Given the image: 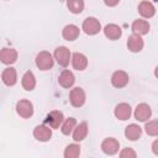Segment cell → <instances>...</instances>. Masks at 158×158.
I'll return each instance as SVG.
<instances>
[{"mask_svg": "<svg viewBox=\"0 0 158 158\" xmlns=\"http://www.w3.org/2000/svg\"><path fill=\"white\" fill-rule=\"evenodd\" d=\"M36 65L41 70H48L53 67V57L49 52L42 51L36 56Z\"/></svg>", "mask_w": 158, "mask_h": 158, "instance_id": "1", "label": "cell"}, {"mask_svg": "<svg viewBox=\"0 0 158 158\" xmlns=\"http://www.w3.org/2000/svg\"><path fill=\"white\" fill-rule=\"evenodd\" d=\"M64 121V116H63V112L62 111H58V110H53L51 111L46 118H44V123L47 126H49L51 128H59L62 126Z\"/></svg>", "mask_w": 158, "mask_h": 158, "instance_id": "2", "label": "cell"}, {"mask_svg": "<svg viewBox=\"0 0 158 158\" xmlns=\"http://www.w3.org/2000/svg\"><path fill=\"white\" fill-rule=\"evenodd\" d=\"M54 59L58 62L59 65L67 67V65L69 64V60H72L70 51H69L67 47H64V46L57 47L56 51H54Z\"/></svg>", "mask_w": 158, "mask_h": 158, "instance_id": "3", "label": "cell"}, {"mask_svg": "<svg viewBox=\"0 0 158 158\" xmlns=\"http://www.w3.org/2000/svg\"><path fill=\"white\" fill-rule=\"evenodd\" d=\"M81 27H83V31H84L86 35H90V36L96 35V33L101 30V25H100L99 20L95 19V17H86V19L84 20Z\"/></svg>", "mask_w": 158, "mask_h": 158, "instance_id": "4", "label": "cell"}, {"mask_svg": "<svg viewBox=\"0 0 158 158\" xmlns=\"http://www.w3.org/2000/svg\"><path fill=\"white\" fill-rule=\"evenodd\" d=\"M69 101L74 107H80L85 102V93L81 88H73L69 93Z\"/></svg>", "mask_w": 158, "mask_h": 158, "instance_id": "5", "label": "cell"}, {"mask_svg": "<svg viewBox=\"0 0 158 158\" xmlns=\"http://www.w3.org/2000/svg\"><path fill=\"white\" fill-rule=\"evenodd\" d=\"M33 136H35L36 139H38L41 142H47L52 137V130L46 123L44 125H38L33 130Z\"/></svg>", "mask_w": 158, "mask_h": 158, "instance_id": "6", "label": "cell"}, {"mask_svg": "<svg viewBox=\"0 0 158 158\" xmlns=\"http://www.w3.org/2000/svg\"><path fill=\"white\" fill-rule=\"evenodd\" d=\"M16 111L21 117L28 118L33 115V106L28 100H20L16 104Z\"/></svg>", "mask_w": 158, "mask_h": 158, "instance_id": "7", "label": "cell"}, {"mask_svg": "<svg viewBox=\"0 0 158 158\" xmlns=\"http://www.w3.org/2000/svg\"><path fill=\"white\" fill-rule=\"evenodd\" d=\"M151 115H152V110H151V107H149L147 104H144V102L138 104V105L136 106V109H135V118L138 120V121L144 122V121H147V120L151 117Z\"/></svg>", "mask_w": 158, "mask_h": 158, "instance_id": "8", "label": "cell"}, {"mask_svg": "<svg viewBox=\"0 0 158 158\" xmlns=\"http://www.w3.org/2000/svg\"><path fill=\"white\" fill-rule=\"evenodd\" d=\"M120 148V143L117 139L112 138V137H109V138H105L101 143V149L105 154H115Z\"/></svg>", "mask_w": 158, "mask_h": 158, "instance_id": "9", "label": "cell"}, {"mask_svg": "<svg viewBox=\"0 0 158 158\" xmlns=\"http://www.w3.org/2000/svg\"><path fill=\"white\" fill-rule=\"evenodd\" d=\"M128 74L123 70H116L111 77V84L115 88H123L128 83Z\"/></svg>", "mask_w": 158, "mask_h": 158, "instance_id": "10", "label": "cell"}, {"mask_svg": "<svg viewBox=\"0 0 158 158\" xmlns=\"http://www.w3.org/2000/svg\"><path fill=\"white\" fill-rule=\"evenodd\" d=\"M143 40L139 35L137 33H132L128 40H127V48L131 51V52H141L142 48H143Z\"/></svg>", "mask_w": 158, "mask_h": 158, "instance_id": "11", "label": "cell"}, {"mask_svg": "<svg viewBox=\"0 0 158 158\" xmlns=\"http://www.w3.org/2000/svg\"><path fill=\"white\" fill-rule=\"evenodd\" d=\"M114 112H115V116H116L118 120L126 121V120H128L130 116H131V106H130L128 104H126V102H121V104L116 105Z\"/></svg>", "mask_w": 158, "mask_h": 158, "instance_id": "12", "label": "cell"}, {"mask_svg": "<svg viewBox=\"0 0 158 158\" xmlns=\"http://www.w3.org/2000/svg\"><path fill=\"white\" fill-rule=\"evenodd\" d=\"M104 35L109 38V40H117L121 37L122 35V30L120 26H117L116 23H109L104 27Z\"/></svg>", "mask_w": 158, "mask_h": 158, "instance_id": "13", "label": "cell"}, {"mask_svg": "<svg viewBox=\"0 0 158 158\" xmlns=\"http://www.w3.org/2000/svg\"><path fill=\"white\" fill-rule=\"evenodd\" d=\"M0 59L4 64H12L17 59V52L14 48H2L0 52Z\"/></svg>", "mask_w": 158, "mask_h": 158, "instance_id": "14", "label": "cell"}, {"mask_svg": "<svg viewBox=\"0 0 158 158\" xmlns=\"http://www.w3.org/2000/svg\"><path fill=\"white\" fill-rule=\"evenodd\" d=\"M74 81H75L74 74H73L70 70H68V69H64V70L59 74V77H58V83H59V85H62L63 88H70V86H73Z\"/></svg>", "mask_w": 158, "mask_h": 158, "instance_id": "15", "label": "cell"}, {"mask_svg": "<svg viewBox=\"0 0 158 158\" xmlns=\"http://www.w3.org/2000/svg\"><path fill=\"white\" fill-rule=\"evenodd\" d=\"M138 12L141 14L142 17L149 19V17L154 16V14H156V9H154V6H153L152 2L144 0V1L139 2V5H138Z\"/></svg>", "mask_w": 158, "mask_h": 158, "instance_id": "16", "label": "cell"}, {"mask_svg": "<svg viewBox=\"0 0 158 158\" xmlns=\"http://www.w3.org/2000/svg\"><path fill=\"white\" fill-rule=\"evenodd\" d=\"M62 36L67 41H74L79 36V27L73 25V23L67 25V26H64V28L62 31Z\"/></svg>", "mask_w": 158, "mask_h": 158, "instance_id": "17", "label": "cell"}, {"mask_svg": "<svg viewBox=\"0 0 158 158\" xmlns=\"http://www.w3.org/2000/svg\"><path fill=\"white\" fill-rule=\"evenodd\" d=\"M72 64H73V68L77 69V70H84L88 65V59L83 54V53H74L72 56Z\"/></svg>", "mask_w": 158, "mask_h": 158, "instance_id": "18", "label": "cell"}, {"mask_svg": "<svg viewBox=\"0 0 158 158\" xmlns=\"http://www.w3.org/2000/svg\"><path fill=\"white\" fill-rule=\"evenodd\" d=\"M86 135H88V123L86 122H80L73 130V139L75 142L83 141L86 137Z\"/></svg>", "mask_w": 158, "mask_h": 158, "instance_id": "19", "label": "cell"}, {"mask_svg": "<svg viewBox=\"0 0 158 158\" xmlns=\"http://www.w3.org/2000/svg\"><path fill=\"white\" fill-rule=\"evenodd\" d=\"M132 31H133V33H137L139 36L146 35L149 31V23L146 20H142V19L135 20L133 23H132Z\"/></svg>", "mask_w": 158, "mask_h": 158, "instance_id": "20", "label": "cell"}, {"mask_svg": "<svg viewBox=\"0 0 158 158\" xmlns=\"http://www.w3.org/2000/svg\"><path fill=\"white\" fill-rule=\"evenodd\" d=\"M1 79H2V81H4L5 85H9V86L14 85V84L16 83V80H17L16 70H15L14 68H11V67L4 69L2 74H1Z\"/></svg>", "mask_w": 158, "mask_h": 158, "instance_id": "21", "label": "cell"}, {"mask_svg": "<svg viewBox=\"0 0 158 158\" xmlns=\"http://www.w3.org/2000/svg\"><path fill=\"white\" fill-rule=\"evenodd\" d=\"M141 133H142V128L136 125V123H131L126 127L125 130V136L126 138H128L130 141H136L141 137Z\"/></svg>", "mask_w": 158, "mask_h": 158, "instance_id": "22", "label": "cell"}, {"mask_svg": "<svg viewBox=\"0 0 158 158\" xmlns=\"http://www.w3.org/2000/svg\"><path fill=\"white\" fill-rule=\"evenodd\" d=\"M21 84H22V86H23L25 90H28V91L33 90V88L36 86V79H35L33 73L30 72V70L26 72V73L23 74L22 79H21Z\"/></svg>", "mask_w": 158, "mask_h": 158, "instance_id": "23", "label": "cell"}, {"mask_svg": "<svg viewBox=\"0 0 158 158\" xmlns=\"http://www.w3.org/2000/svg\"><path fill=\"white\" fill-rule=\"evenodd\" d=\"M67 6L70 12L80 14L84 9V0H67Z\"/></svg>", "mask_w": 158, "mask_h": 158, "instance_id": "24", "label": "cell"}, {"mask_svg": "<svg viewBox=\"0 0 158 158\" xmlns=\"http://www.w3.org/2000/svg\"><path fill=\"white\" fill-rule=\"evenodd\" d=\"M80 154V146L77 143L68 144L64 149V157L65 158H77Z\"/></svg>", "mask_w": 158, "mask_h": 158, "instance_id": "25", "label": "cell"}, {"mask_svg": "<svg viewBox=\"0 0 158 158\" xmlns=\"http://www.w3.org/2000/svg\"><path fill=\"white\" fill-rule=\"evenodd\" d=\"M75 125H77V121L74 117H69L67 120L63 121L62 126H60V131L63 135H69L74 128H75Z\"/></svg>", "mask_w": 158, "mask_h": 158, "instance_id": "26", "label": "cell"}, {"mask_svg": "<svg viewBox=\"0 0 158 158\" xmlns=\"http://www.w3.org/2000/svg\"><path fill=\"white\" fill-rule=\"evenodd\" d=\"M144 130H146L147 135H149V136H158V121L152 120V121L146 122Z\"/></svg>", "mask_w": 158, "mask_h": 158, "instance_id": "27", "label": "cell"}, {"mask_svg": "<svg viewBox=\"0 0 158 158\" xmlns=\"http://www.w3.org/2000/svg\"><path fill=\"white\" fill-rule=\"evenodd\" d=\"M120 157H121V158H127V157L135 158V157H136V152H135L132 148H123V149L120 152Z\"/></svg>", "mask_w": 158, "mask_h": 158, "instance_id": "28", "label": "cell"}, {"mask_svg": "<svg viewBox=\"0 0 158 158\" xmlns=\"http://www.w3.org/2000/svg\"><path fill=\"white\" fill-rule=\"evenodd\" d=\"M152 151H153V153L156 156H158V138L152 143Z\"/></svg>", "mask_w": 158, "mask_h": 158, "instance_id": "29", "label": "cell"}, {"mask_svg": "<svg viewBox=\"0 0 158 158\" xmlns=\"http://www.w3.org/2000/svg\"><path fill=\"white\" fill-rule=\"evenodd\" d=\"M120 0H104V2L107 5V6H116L118 4Z\"/></svg>", "mask_w": 158, "mask_h": 158, "instance_id": "30", "label": "cell"}, {"mask_svg": "<svg viewBox=\"0 0 158 158\" xmlns=\"http://www.w3.org/2000/svg\"><path fill=\"white\" fill-rule=\"evenodd\" d=\"M154 75L158 78V65H157V67H156V69H154Z\"/></svg>", "mask_w": 158, "mask_h": 158, "instance_id": "31", "label": "cell"}]
</instances>
